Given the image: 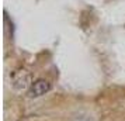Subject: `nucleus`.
<instances>
[{
    "label": "nucleus",
    "instance_id": "3",
    "mask_svg": "<svg viewBox=\"0 0 125 121\" xmlns=\"http://www.w3.org/2000/svg\"><path fill=\"white\" fill-rule=\"evenodd\" d=\"M74 121H89V120H86V118H80L79 120V118H77V120H74Z\"/></svg>",
    "mask_w": 125,
    "mask_h": 121
},
{
    "label": "nucleus",
    "instance_id": "1",
    "mask_svg": "<svg viewBox=\"0 0 125 121\" xmlns=\"http://www.w3.org/2000/svg\"><path fill=\"white\" fill-rule=\"evenodd\" d=\"M51 90V83L46 79H37L32 82V85L30 86V89L27 90V96L30 99H38L45 96L46 93Z\"/></svg>",
    "mask_w": 125,
    "mask_h": 121
},
{
    "label": "nucleus",
    "instance_id": "2",
    "mask_svg": "<svg viewBox=\"0 0 125 121\" xmlns=\"http://www.w3.org/2000/svg\"><path fill=\"white\" fill-rule=\"evenodd\" d=\"M32 85L31 82V77H30V73L25 72V70H21V72H17L16 76L13 77V87L21 92V90H28L30 86Z\"/></svg>",
    "mask_w": 125,
    "mask_h": 121
}]
</instances>
